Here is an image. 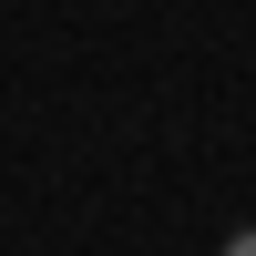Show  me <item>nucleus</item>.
<instances>
[{
    "instance_id": "nucleus-1",
    "label": "nucleus",
    "mask_w": 256,
    "mask_h": 256,
    "mask_svg": "<svg viewBox=\"0 0 256 256\" xmlns=\"http://www.w3.org/2000/svg\"><path fill=\"white\" fill-rule=\"evenodd\" d=\"M226 256H256V236H236V246H226Z\"/></svg>"
}]
</instances>
